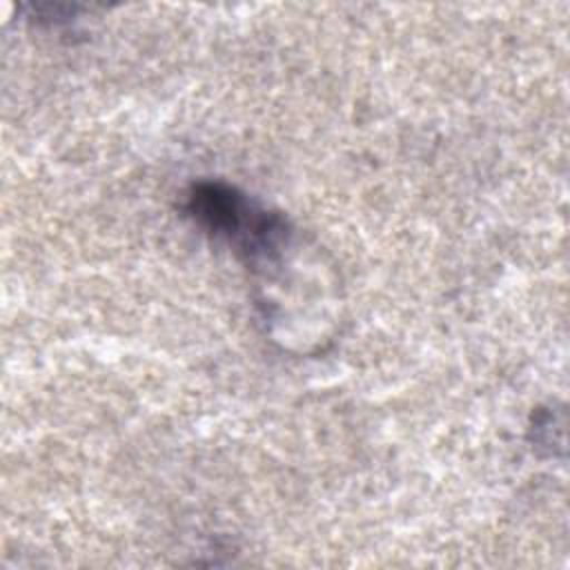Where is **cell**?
I'll return each mask as SVG.
<instances>
[{
    "label": "cell",
    "instance_id": "6da1fadb",
    "mask_svg": "<svg viewBox=\"0 0 570 570\" xmlns=\"http://www.w3.org/2000/svg\"><path fill=\"white\" fill-rule=\"evenodd\" d=\"M183 209L205 234L227 243L254 269L276 263L292 240V227L283 214L265 209L223 180L191 183Z\"/></svg>",
    "mask_w": 570,
    "mask_h": 570
}]
</instances>
